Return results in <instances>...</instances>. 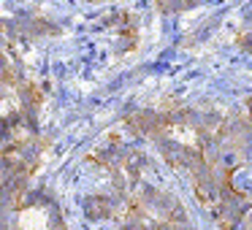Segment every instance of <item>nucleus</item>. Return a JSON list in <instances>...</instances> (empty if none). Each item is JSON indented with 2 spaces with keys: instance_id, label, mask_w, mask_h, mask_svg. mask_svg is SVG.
Returning <instances> with one entry per match:
<instances>
[{
  "instance_id": "nucleus-1",
  "label": "nucleus",
  "mask_w": 252,
  "mask_h": 230,
  "mask_svg": "<svg viewBox=\"0 0 252 230\" xmlns=\"http://www.w3.org/2000/svg\"><path fill=\"white\" fill-rule=\"evenodd\" d=\"M6 230H65L60 214L44 198H14Z\"/></svg>"
},
{
  "instance_id": "nucleus-2",
  "label": "nucleus",
  "mask_w": 252,
  "mask_h": 230,
  "mask_svg": "<svg viewBox=\"0 0 252 230\" xmlns=\"http://www.w3.org/2000/svg\"><path fill=\"white\" fill-rule=\"evenodd\" d=\"M192 3H198V0H168L165 8H187V6H192Z\"/></svg>"
}]
</instances>
